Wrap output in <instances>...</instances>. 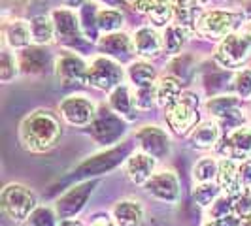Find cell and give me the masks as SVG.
I'll return each mask as SVG.
<instances>
[{"mask_svg":"<svg viewBox=\"0 0 251 226\" xmlns=\"http://www.w3.org/2000/svg\"><path fill=\"white\" fill-rule=\"evenodd\" d=\"M248 34L251 36V21H250V25H248Z\"/></svg>","mask_w":251,"mask_h":226,"instance_id":"cell-47","label":"cell"},{"mask_svg":"<svg viewBox=\"0 0 251 226\" xmlns=\"http://www.w3.org/2000/svg\"><path fill=\"white\" fill-rule=\"evenodd\" d=\"M132 47L144 59H153L163 51V36L153 26H142L132 36Z\"/></svg>","mask_w":251,"mask_h":226,"instance_id":"cell-16","label":"cell"},{"mask_svg":"<svg viewBox=\"0 0 251 226\" xmlns=\"http://www.w3.org/2000/svg\"><path fill=\"white\" fill-rule=\"evenodd\" d=\"M134 100H136V108L138 110H151L153 104L157 102V90H155V83L148 85V87H138L134 92Z\"/></svg>","mask_w":251,"mask_h":226,"instance_id":"cell-37","label":"cell"},{"mask_svg":"<svg viewBox=\"0 0 251 226\" xmlns=\"http://www.w3.org/2000/svg\"><path fill=\"white\" fill-rule=\"evenodd\" d=\"M61 115L68 125L87 126L93 123L97 108L87 96H68L61 102Z\"/></svg>","mask_w":251,"mask_h":226,"instance_id":"cell-12","label":"cell"},{"mask_svg":"<svg viewBox=\"0 0 251 226\" xmlns=\"http://www.w3.org/2000/svg\"><path fill=\"white\" fill-rule=\"evenodd\" d=\"M125 72L110 57H97L89 66V83L100 90H113L123 83Z\"/></svg>","mask_w":251,"mask_h":226,"instance_id":"cell-6","label":"cell"},{"mask_svg":"<svg viewBox=\"0 0 251 226\" xmlns=\"http://www.w3.org/2000/svg\"><path fill=\"white\" fill-rule=\"evenodd\" d=\"M99 12H97V6L95 4H83L81 8V15H79V23H81V30L89 40H95L97 38V28H99Z\"/></svg>","mask_w":251,"mask_h":226,"instance_id":"cell-32","label":"cell"},{"mask_svg":"<svg viewBox=\"0 0 251 226\" xmlns=\"http://www.w3.org/2000/svg\"><path fill=\"white\" fill-rule=\"evenodd\" d=\"M100 51H104L106 55H130V51H134L132 47V38H128L123 32H110L99 42Z\"/></svg>","mask_w":251,"mask_h":226,"instance_id":"cell-25","label":"cell"},{"mask_svg":"<svg viewBox=\"0 0 251 226\" xmlns=\"http://www.w3.org/2000/svg\"><path fill=\"white\" fill-rule=\"evenodd\" d=\"M59 226H83L79 221H74V219H61Z\"/></svg>","mask_w":251,"mask_h":226,"instance_id":"cell-45","label":"cell"},{"mask_svg":"<svg viewBox=\"0 0 251 226\" xmlns=\"http://www.w3.org/2000/svg\"><path fill=\"white\" fill-rule=\"evenodd\" d=\"M206 112L215 119L219 126L228 132L244 125V112H242V98L240 96H214L206 102Z\"/></svg>","mask_w":251,"mask_h":226,"instance_id":"cell-5","label":"cell"},{"mask_svg":"<svg viewBox=\"0 0 251 226\" xmlns=\"http://www.w3.org/2000/svg\"><path fill=\"white\" fill-rule=\"evenodd\" d=\"M30 40H32L30 23L21 21V19H13L4 25V42L13 49H25L30 45Z\"/></svg>","mask_w":251,"mask_h":226,"instance_id":"cell-21","label":"cell"},{"mask_svg":"<svg viewBox=\"0 0 251 226\" xmlns=\"http://www.w3.org/2000/svg\"><path fill=\"white\" fill-rule=\"evenodd\" d=\"M51 19H53V25H55V34L61 40H72V38H75L79 26H81L79 19L66 6L61 8V10H53Z\"/></svg>","mask_w":251,"mask_h":226,"instance_id":"cell-22","label":"cell"},{"mask_svg":"<svg viewBox=\"0 0 251 226\" xmlns=\"http://www.w3.org/2000/svg\"><path fill=\"white\" fill-rule=\"evenodd\" d=\"M236 26V15L232 12L214 10L204 13L199 21V32L210 40H223Z\"/></svg>","mask_w":251,"mask_h":226,"instance_id":"cell-10","label":"cell"},{"mask_svg":"<svg viewBox=\"0 0 251 226\" xmlns=\"http://www.w3.org/2000/svg\"><path fill=\"white\" fill-rule=\"evenodd\" d=\"M189 143L195 149H212L219 143V125L215 121H206L195 126L189 134Z\"/></svg>","mask_w":251,"mask_h":226,"instance_id":"cell-20","label":"cell"},{"mask_svg":"<svg viewBox=\"0 0 251 226\" xmlns=\"http://www.w3.org/2000/svg\"><path fill=\"white\" fill-rule=\"evenodd\" d=\"M187 34L189 30L181 25H168L163 32V51L168 55H177L187 40Z\"/></svg>","mask_w":251,"mask_h":226,"instance_id":"cell-27","label":"cell"},{"mask_svg":"<svg viewBox=\"0 0 251 226\" xmlns=\"http://www.w3.org/2000/svg\"><path fill=\"white\" fill-rule=\"evenodd\" d=\"M217 183L226 196L236 198L244 190V185L240 181V170L236 160L232 158H221L219 160V174H217Z\"/></svg>","mask_w":251,"mask_h":226,"instance_id":"cell-17","label":"cell"},{"mask_svg":"<svg viewBox=\"0 0 251 226\" xmlns=\"http://www.w3.org/2000/svg\"><path fill=\"white\" fill-rule=\"evenodd\" d=\"M30 221L34 226H59L55 221V215L48 207H38L34 213L30 215Z\"/></svg>","mask_w":251,"mask_h":226,"instance_id":"cell-39","label":"cell"},{"mask_svg":"<svg viewBox=\"0 0 251 226\" xmlns=\"http://www.w3.org/2000/svg\"><path fill=\"white\" fill-rule=\"evenodd\" d=\"M30 32H32V42H36L38 45H46L51 44L55 34V25H53V19L46 17V15H36L32 17L30 21Z\"/></svg>","mask_w":251,"mask_h":226,"instance_id":"cell-26","label":"cell"},{"mask_svg":"<svg viewBox=\"0 0 251 226\" xmlns=\"http://www.w3.org/2000/svg\"><path fill=\"white\" fill-rule=\"evenodd\" d=\"M240 221L236 215H226V217H221V219H212L210 223H206V225L202 226H240Z\"/></svg>","mask_w":251,"mask_h":226,"instance_id":"cell-41","label":"cell"},{"mask_svg":"<svg viewBox=\"0 0 251 226\" xmlns=\"http://www.w3.org/2000/svg\"><path fill=\"white\" fill-rule=\"evenodd\" d=\"M199 94L193 90H183L174 104L166 108V123L168 126L179 134H187L191 128H195L199 121Z\"/></svg>","mask_w":251,"mask_h":226,"instance_id":"cell-3","label":"cell"},{"mask_svg":"<svg viewBox=\"0 0 251 226\" xmlns=\"http://www.w3.org/2000/svg\"><path fill=\"white\" fill-rule=\"evenodd\" d=\"M251 53V36L242 32H230L221 40L215 51V61L223 68H238L248 61Z\"/></svg>","mask_w":251,"mask_h":226,"instance_id":"cell-4","label":"cell"},{"mask_svg":"<svg viewBox=\"0 0 251 226\" xmlns=\"http://www.w3.org/2000/svg\"><path fill=\"white\" fill-rule=\"evenodd\" d=\"M234 213V198L232 196H219L217 200L208 207V215L210 219H221L226 215Z\"/></svg>","mask_w":251,"mask_h":226,"instance_id":"cell-34","label":"cell"},{"mask_svg":"<svg viewBox=\"0 0 251 226\" xmlns=\"http://www.w3.org/2000/svg\"><path fill=\"white\" fill-rule=\"evenodd\" d=\"M55 74L63 85H83L89 81V66L75 53L64 51L55 63Z\"/></svg>","mask_w":251,"mask_h":226,"instance_id":"cell-9","label":"cell"},{"mask_svg":"<svg viewBox=\"0 0 251 226\" xmlns=\"http://www.w3.org/2000/svg\"><path fill=\"white\" fill-rule=\"evenodd\" d=\"M123 117L117 115L112 108L102 106L97 112L93 123H91V132L97 141L100 143H113L117 138H121L123 134Z\"/></svg>","mask_w":251,"mask_h":226,"instance_id":"cell-8","label":"cell"},{"mask_svg":"<svg viewBox=\"0 0 251 226\" xmlns=\"http://www.w3.org/2000/svg\"><path fill=\"white\" fill-rule=\"evenodd\" d=\"M91 226H117V225H115L113 217L108 219V217H104V215H99V217H95V221L91 223Z\"/></svg>","mask_w":251,"mask_h":226,"instance_id":"cell-43","label":"cell"},{"mask_svg":"<svg viewBox=\"0 0 251 226\" xmlns=\"http://www.w3.org/2000/svg\"><path fill=\"white\" fill-rule=\"evenodd\" d=\"M99 30L110 34V32H117L121 25H123V13L119 10H112V8H106V10H100L99 12Z\"/></svg>","mask_w":251,"mask_h":226,"instance_id":"cell-31","label":"cell"},{"mask_svg":"<svg viewBox=\"0 0 251 226\" xmlns=\"http://www.w3.org/2000/svg\"><path fill=\"white\" fill-rule=\"evenodd\" d=\"M155 2H157V0H134V2H132V8L140 13H150V10L153 8Z\"/></svg>","mask_w":251,"mask_h":226,"instance_id":"cell-42","label":"cell"},{"mask_svg":"<svg viewBox=\"0 0 251 226\" xmlns=\"http://www.w3.org/2000/svg\"><path fill=\"white\" fill-rule=\"evenodd\" d=\"M140 149L155 158H164L170 153V138L159 126H144L136 132Z\"/></svg>","mask_w":251,"mask_h":226,"instance_id":"cell-14","label":"cell"},{"mask_svg":"<svg viewBox=\"0 0 251 226\" xmlns=\"http://www.w3.org/2000/svg\"><path fill=\"white\" fill-rule=\"evenodd\" d=\"M83 2L85 0H63V4L66 8H79V6H83Z\"/></svg>","mask_w":251,"mask_h":226,"instance_id":"cell-44","label":"cell"},{"mask_svg":"<svg viewBox=\"0 0 251 226\" xmlns=\"http://www.w3.org/2000/svg\"><path fill=\"white\" fill-rule=\"evenodd\" d=\"M15 75H17L15 57L8 49H4L2 51V59H0V79H2V83H10Z\"/></svg>","mask_w":251,"mask_h":226,"instance_id":"cell-36","label":"cell"},{"mask_svg":"<svg viewBox=\"0 0 251 226\" xmlns=\"http://www.w3.org/2000/svg\"><path fill=\"white\" fill-rule=\"evenodd\" d=\"M250 100H251V98H250Z\"/></svg>","mask_w":251,"mask_h":226,"instance_id":"cell-48","label":"cell"},{"mask_svg":"<svg viewBox=\"0 0 251 226\" xmlns=\"http://www.w3.org/2000/svg\"><path fill=\"white\" fill-rule=\"evenodd\" d=\"M148 17L151 23L157 26H168V23L174 19V6L170 0H157L150 10Z\"/></svg>","mask_w":251,"mask_h":226,"instance_id":"cell-30","label":"cell"},{"mask_svg":"<svg viewBox=\"0 0 251 226\" xmlns=\"http://www.w3.org/2000/svg\"><path fill=\"white\" fill-rule=\"evenodd\" d=\"M126 75L130 79V83L134 87H148L155 83V68L146 61H138V63H132L126 70Z\"/></svg>","mask_w":251,"mask_h":226,"instance_id":"cell-28","label":"cell"},{"mask_svg":"<svg viewBox=\"0 0 251 226\" xmlns=\"http://www.w3.org/2000/svg\"><path fill=\"white\" fill-rule=\"evenodd\" d=\"M155 90H157V104L163 106V108H168L170 104H174L179 98V94L183 92L179 79L174 77V75H164V77H161L155 83Z\"/></svg>","mask_w":251,"mask_h":226,"instance_id":"cell-23","label":"cell"},{"mask_svg":"<svg viewBox=\"0 0 251 226\" xmlns=\"http://www.w3.org/2000/svg\"><path fill=\"white\" fill-rule=\"evenodd\" d=\"M232 89L236 92V96L244 98H251V70H242L234 75L232 79Z\"/></svg>","mask_w":251,"mask_h":226,"instance_id":"cell-38","label":"cell"},{"mask_svg":"<svg viewBox=\"0 0 251 226\" xmlns=\"http://www.w3.org/2000/svg\"><path fill=\"white\" fill-rule=\"evenodd\" d=\"M155 166H157V158L155 157H151V155L144 153V151L134 153V155H130L126 158L125 162L126 177L134 185H146L153 177V174H155Z\"/></svg>","mask_w":251,"mask_h":226,"instance_id":"cell-15","label":"cell"},{"mask_svg":"<svg viewBox=\"0 0 251 226\" xmlns=\"http://www.w3.org/2000/svg\"><path fill=\"white\" fill-rule=\"evenodd\" d=\"M112 217L117 226H142L146 211H144V205L138 200L126 198V200L115 203Z\"/></svg>","mask_w":251,"mask_h":226,"instance_id":"cell-18","label":"cell"},{"mask_svg":"<svg viewBox=\"0 0 251 226\" xmlns=\"http://www.w3.org/2000/svg\"><path fill=\"white\" fill-rule=\"evenodd\" d=\"M110 108L117 115H121L126 121H134L136 119V100H134V92L126 85H119L112 90L110 94Z\"/></svg>","mask_w":251,"mask_h":226,"instance_id":"cell-19","label":"cell"},{"mask_svg":"<svg viewBox=\"0 0 251 226\" xmlns=\"http://www.w3.org/2000/svg\"><path fill=\"white\" fill-rule=\"evenodd\" d=\"M36 194L28 187L19 185V183H12L4 187L0 194L2 211L13 223H23L26 219H30V215L36 211Z\"/></svg>","mask_w":251,"mask_h":226,"instance_id":"cell-2","label":"cell"},{"mask_svg":"<svg viewBox=\"0 0 251 226\" xmlns=\"http://www.w3.org/2000/svg\"><path fill=\"white\" fill-rule=\"evenodd\" d=\"M48 63H50V55L42 47H25L21 57H19V66L25 70L26 74L44 72Z\"/></svg>","mask_w":251,"mask_h":226,"instance_id":"cell-24","label":"cell"},{"mask_svg":"<svg viewBox=\"0 0 251 226\" xmlns=\"http://www.w3.org/2000/svg\"><path fill=\"white\" fill-rule=\"evenodd\" d=\"M238 170H240V181H242L244 188H251V158L242 160L238 164Z\"/></svg>","mask_w":251,"mask_h":226,"instance_id":"cell-40","label":"cell"},{"mask_svg":"<svg viewBox=\"0 0 251 226\" xmlns=\"http://www.w3.org/2000/svg\"><path fill=\"white\" fill-rule=\"evenodd\" d=\"M219 174V162L212 158V157H204L201 158L195 170H193V177H195V183L201 185V183H214V179H217Z\"/></svg>","mask_w":251,"mask_h":226,"instance_id":"cell-29","label":"cell"},{"mask_svg":"<svg viewBox=\"0 0 251 226\" xmlns=\"http://www.w3.org/2000/svg\"><path fill=\"white\" fill-rule=\"evenodd\" d=\"M221 187L214 183H201L195 187V202L202 207H210L221 194Z\"/></svg>","mask_w":251,"mask_h":226,"instance_id":"cell-33","label":"cell"},{"mask_svg":"<svg viewBox=\"0 0 251 226\" xmlns=\"http://www.w3.org/2000/svg\"><path fill=\"white\" fill-rule=\"evenodd\" d=\"M95 187H97V181H85V183H79V185L72 187L63 198H59V202H57L59 219H72L74 215L79 213L85 207Z\"/></svg>","mask_w":251,"mask_h":226,"instance_id":"cell-11","label":"cell"},{"mask_svg":"<svg viewBox=\"0 0 251 226\" xmlns=\"http://www.w3.org/2000/svg\"><path fill=\"white\" fill-rule=\"evenodd\" d=\"M246 13H248V15L251 17V0H250V4H248V10H246Z\"/></svg>","mask_w":251,"mask_h":226,"instance_id":"cell-46","label":"cell"},{"mask_svg":"<svg viewBox=\"0 0 251 226\" xmlns=\"http://www.w3.org/2000/svg\"><path fill=\"white\" fill-rule=\"evenodd\" d=\"M148 194L153 196L155 200L161 202H168V203H176L179 200V181L174 172L170 170H163V172H157L153 174L150 181L144 185Z\"/></svg>","mask_w":251,"mask_h":226,"instance_id":"cell-13","label":"cell"},{"mask_svg":"<svg viewBox=\"0 0 251 226\" xmlns=\"http://www.w3.org/2000/svg\"><path fill=\"white\" fill-rule=\"evenodd\" d=\"M19 138L23 147L32 153H46L57 145L61 138V123L57 115L48 110L26 115L19 126Z\"/></svg>","mask_w":251,"mask_h":226,"instance_id":"cell-1","label":"cell"},{"mask_svg":"<svg viewBox=\"0 0 251 226\" xmlns=\"http://www.w3.org/2000/svg\"><path fill=\"white\" fill-rule=\"evenodd\" d=\"M217 153L223 158H232V160H248L251 158V128L250 126H240L234 128L217 143Z\"/></svg>","mask_w":251,"mask_h":226,"instance_id":"cell-7","label":"cell"},{"mask_svg":"<svg viewBox=\"0 0 251 226\" xmlns=\"http://www.w3.org/2000/svg\"><path fill=\"white\" fill-rule=\"evenodd\" d=\"M234 215L240 221H251V188H244L234 198Z\"/></svg>","mask_w":251,"mask_h":226,"instance_id":"cell-35","label":"cell"}]
</instances>
